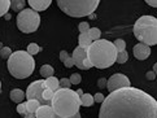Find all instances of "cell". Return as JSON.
I'll return each mask as SVG.
<instances>
[{"mask_svg": "<svg viewBox=\"0 0 157 118\" xmlns=\"http://www.w3.org/2000/svg\"><path fill=\"white\" fill-rule=\"evenodd\" d=\"M59 8L70 17H86L99 7V0H59Z\"/></svg>", "mask_w": 157, "mask_h": 118, "instance_id": "6", "label": "cell"}, {"mask_svg": "<svg viewBox=\"0 0 157 118\" xmlns=\"http://www.w3.org/2000/svg\"><path fill=\"white\" fill-rule=\"evenodd\" d=\"M53 74H55V69L51 65H43L40 67V75L44 77L46 79L49 78V77H53Z\"/></svg>", "mask_w": 157, "mask_h": 118, "instance_id": "21", "label": "cell"}, {"mask_svg": "<svg viewBox=\"0 0 157 118\" xmlns=\"http://www.w3.org/2000/svg\"><path fill=\"white\" fill-rule=\"evenodd\" d=\"M7 66L12 77L17 79H25L34 73L35 60L26 51H16L9 56Z\"/></svg>", "mask_w": 157, "mask_h": 118, "instance_id": "4", "label": "cell"}, {"mask_svg": "<svg viewBox=\"0 0 157 118\" xmlns=\"http://www.w3.org/2000/svg\"><path fill=\"white\" fill-rule=\"evenodd\" d=\"M3 47H4V46H3V43H2V42H0V49H2Z\"/></svg>", "mask_w": 157, "mask_h": 118, "instance_id": "45", "label": "cell"}, {"mask_svg": "<svg viewBox=\"0 0 157 118\" xmlns=\"http://www.w3.org/2000/svg\"><path fill=\"white\" fill-rule=\"evenodd\" d=\"M79 101H81V105H83V106H91L95 103L94 96L91 93H83V95H81Z\"/></svg>", "mask_w": 157, "mask_h": 118, "instance_id": "18", "label": "cell"}, {"mask_svg": "<svg viewBox=\"0 0 157 118\" xmlns=\"http://www.w3.org/2000/svg\"><path fill=\"white\" fill-rule=\"evenodd\" d=\"M152 71H153V73H156V71H157V65H156V64L153 65V70H152Z\"/></svg>", "mask_w": 157, "mask_h": 118, "instance_id": "44", "label": "cell"}, {"mask_svg": "<svg viewBox=\"0 0 157 118\" xmlns=\"http://www.w3.org/2000/svg\"><path fill=\"white\" fill-rule=\"evenodd\" d=\"M64 65H65V67H71L73 65H74V60H73L71 57H69V59L64 63Z\"/></svg>", "mask_w": 157, "mask_h": 118, "instance_id": "37", "label": "cell"}, {"mask_svg": "<svg viewBox=\"0 0 157 118\" xmlns=\"http://www.w3.org/2000/svg\"><path fill=\"white\" fill-rule=\"evenodd\" d=\"M145 3H147V4L149 5V7H153V8H156V7H157V2H155V0H147Z\"/></svg>", "mask_w": 157, "mask_h": 118, "instance_id": "38", "label": "cell"}, {"mask_svg": "<svg viewBox=\"0 0 157 118\" xmlns=\"http://www.w3.org/2000/svg\"><path fill=\"white\" fill-rule=\"evenodd\" d=\"M78 29H79L81 32H87L90 30V25L88 22H81L79 25H78Z\"/></svg>", "mask_w": 157, "mask_h": 118, "instance_id": "31", "label": "cell"}, {"mask_svg": "<svg viewBox=\"0 0 157 118\" xmlns=\"http://www.w3.org/2000/svg\"><path fill=\"white\" fill-rule=\"evenodd\" d=\"M91 67H92V65H91V63H90V60H88V59H85V60H83V63H82V67H81V69L87 70V69H91Z\"/></svg>", "mask_w": 157, "mask_h": 118, "instance_id": "33", "label": "cell"}, {"mask_svg": "<svg viewBox=\"0 0 157 118\" xmlns=\"http://www.w3.org/2000/svg\"><path fill=\"white\" fill-rule=\"evenodd\" d=\"M44 86H46V88L49 89V91L56 92L60 88V83H59V79L56 77H49L44 81Z\"/></svg>", "mask_w": 157, "mask_h": 118, "instance_id": "14", "label": "cell"}, {"mask_svg": "<svg viewBox=\"0 0 157 118\" xmlns=\"http://www.w3.org/2000/svg\"><path fill=\"white\" fill-rule=\"evenodd\" d=\"M56 118H59V117H56ZM70 118H81V113L78 112V113H77L75 116H73V117H70Z\"/></svg>", "mask_w": 157, "mask_h": 118, "instance_id": "39", "label": "cell"}, {"mask_svg": "<svg viewBox=\"0 0 157 118\" xmlns=\"http://www.w3.org/2000/svg\"><path fill=\"white\" fill-rule=\"evenodd\" d=\"M78 42H79V47H82L83 49H87L90 47V44L92 43L87 32H81L79 36H78Z\"/></svg>", "mask_w": 157, "mask_h": 118, "instance_id": "16", "label": "cell"}, {"mask_svg": "<svg viewBox=\"0 0 157 118\" xmlns=\"http://www.w3.org/2000/svg\"><path fill=\"white\" fill-rule=\"evenodd\" d=\"M98 87L99 88L106 87V79H105V78H100V79H98Z\"/></svg>", "mask_w": 157, "mask_h": 118, "instance_id": "35", "label": "cell"}, {"mask_svg": "<svg viewBox=\"0 0 157 118\" xmlns=\"http://www.w3.org/2000/svg\"><path fill=\"white\" fill-rule=\"evenodd\" d=\"M145 77H147V79H148V81H155V79H156V73H153V71H148L147 74H145Z\"/></svg>", "mask_w": 157, "mask_h": 118, "instance_id": "36", "label": "cell"}, {"mask_svg": "<svg viewBox=\"0 0 157 118\" xmlns=\"http://www.w3.org/2000/svg\"><path fill=\"white\" fill-rule=\"evenodd\" d=\"M40 25V16L33 9H24L17 14V27L21 32L31 34L38 30Z\"/></svg>", "mask_w": 157, "mask_h": 118, "instance_id": "7", "label": "cell"}, {"mask_svg": "<svg viewBox=\"0 0 157 118\" xmlns=\"http://www.w3.org/2000/svg\"><path fill=\"white\" fill-rule=\"evenodd\" d=\"M81 81H82V77H81V74H78V73H73L69 78V82H70V84H73V86L79 84Z\"/></svg>", "mask_w": 157, "mask_h": 118, "instance_id": "26", "label": "cell"}, {"mask_svg": "<svg viewBox=\"0 0 157 118\" xmlns=\"http://www.w3.org/2000/svg\"><path fill=\"white\" fill-rule=\"evenodd\" d=\"M34 116L35 118H56L51 105H40Z\"/></svg>", "mask_w": 157, "mask_h": 118, "instance_id": "13", "label": "cell"}, {"mask_svg": "<svg viewBox=\"0 0 157 118\" xmlns=\"http://www.w3.org/2000/svg\"><path fill=\"white\" fill-rule=\"evenodd\" d=\"M44 89H46L44 81H35L29 84V87L26 89V93H25V97L27 100H36L39 101L40 105H51V103H47V101L43 100Z\"/></svg>", "mask_w": 157, "mask_h": 118, "instance_id": "8", "label": "cell"}, {"mask_svg": "<svg viewBox=\"0 0 157 118\" xmlns=\"http://www.w3.org/2000/svg\"><path fill=\"white\" fill-rule=\"evenodd\" d=\"M114 48L117 49V52H121V51H125L126 49V43L123 39H116L114 43H113Z\"/></svg>", "mask_w": 157, "mask_h": 118, "instance_id": "24", "label": "cell"}, {"mask_svg": "<svg viewBox=\"0 0 157 118\" xmlns=\"http://www.w3.org/2000/svg\"><path fill=\"white\" fill-rule=\"evenodd\" d=\"M88 17H90V18H91V20H95V18H96V14H95V13H92V14H90Z\"/></svg>", "mask_w": 157, "mask_h": 118, "instance_id": "43", "label": "cell"}, {"mask_svg": "<svg viewBox=\"0 0 157 118\" xmlns=\"http://www.w3.org/2000/svg\"><path fill=\"white\" fill-rule=\"evenodd\" d=\"M25 5H26V2H24V0H12L10 2V8L14 12H18V13L25 9Z\"/></svg>", "mask_w": 157, "mask_h": 118, "instance_id": "19", "label": "cell"}, {"mask_svg": "<svg viewBox=\"0 0 157 118\" xmlns=\"http://www.w3.org/2000/svg\"><path fill=\"white\" fill-rule=\"evenodd\" d=\"M69 57H70V56H69V53L66 52V51H61V52H60V60L63 61V63H65V61L68 60Z\"/></svg>", "mask_w": 157, "mask_h": 118, "instance_id": "34", "label": "cell"}, {"mask_svg": "<svg viewBox=\"0 0 157 118\" xmlns=\"http://www.w3.org/2000/svg\"><path fill=\"white\" fill-rule=\"evenodd\" d=\"M25 105H26L27 114H35V112L38 110L39 106H40L39 101H36V100H27L25 103Z\"/></svg>", "mask_w": 157, "mask_h": 118, "instance_id": "17", "label": "cell"}, {"mask_svg": "<svg viewBox=\"0 0 157 118\" xmlns=\"http://www.w3.org/2000/svg\"><path fill=\"white\" fill-rule=\"evenodd\" d=\"M30 9L35 10V12H43L46 10L49 5H51V0H29Z\"/></svg>", "mask_w": 157, "mask_h": 118, "instance_id": "12", "label": "cell"}, {"mask_svg": "<svg viewBox=\"0 0 157 118\" xmlns=\"http://www.w3.org/2000/svg\"><path fill=\"white\" fill-rule=\"evenodd\" d=\"M24 118H35V116L34 114H26Z\"/></svg>", "mask_w": 157, "mask_h": 118, "instance_id": "42", "label": "cell"}, {"mask_svg": "<svg viewBox=\"0 0 157 118\" xmlns=\"http://www.w3.org/2000/svg\"><path fill=\"white\" fill-rule=\"evenodd\" d=\"M71 59L74 60V65L78 67V69H81V67H82V63H83V60L87 59V52H86V49H83L82 47L78 46L74 51H73V56H71Z\"/></svg>", "mask_w": 157, "mask_h": 118, "instance_id": "11", "label": "cell"}, {"mask_svg": "<svg viewBox=\"0 0 157 118\" xmlns=\"http://www.w3.org/2000/svg\"><path fill=\"white\" fill-rule=\"evenodd\" d=\"M90 39H91L92 42H96L100 39V36H101V31H100L99 27H90V30L87 31Z\"/></svg>", "mask_w": 157, "mask_h": 118, "instance_id": "20", "label": "cell"}, {"mask_svg": "<svg viewBox=\"0 0 157 118\" xmlns=\"http://www.w3.org/2000/svg\"><path fill=\"white\" fill-rule=\"evenodd\" d=\"M53 93H55V92L49 91V89L46 88V89L43 91V100L47 101V103H51V100H52V97H53Z\"/></svg>", "mask_w": 157, "mask_h": 118, "instance_id": "28", "label": "cell"}, {"mask_svg": "<svg viewBox=\"0 0 157 118\" xmlns=\"http://www.w3.org/2000/svg\"><path fill=\"white\" fill-rule=\"evenodd\" d=\"M17 112L21 114V116H26L27 114V112H26V105H25V103H21V104H18L17 105Z\"/></svg>", "mask_w": 157, "mask_h": 118, "instance_id": "30", "label": "cell"}, {"mask_svg": "<svg viewBox=\"0 0 157 118\" xmlns=\"http://www.w3.org/2000/svg\"><path fill=\"white\" fill-rule=\"evenodd\" d=\"M9 8H10V2L9 0H0V17L7 14Z\"/></svg>", "mask_w": 157, "mask_h": 118, "instance_id": "22", "label": "cell"}, {"mask_svg": "<svg viewBox=\"0 0 157 118\" xmlns=\"http://www.w3.org/2000/svg\"><path fill=\"white\" fill-rule=\"evenodd\" d=\"M77 95H78V96H81V95H83V91H82V89H77Z\"/></svg>", "mask_w": 157, "mask_h": 118, "instance_id": "41", "label": "cell"}, {"mask_svg": "<svg viewBox=\"0 0 157 118\" xmlns=\"http://www.w3.org/2000/svg\"><path fill=\"white\" fill-rule=\"evenodd\" d=\"M39 51H40V47H39L38 44H35V43H30L29 46H27V51H26V52L29 53V55H31V56H34V55L39 53Z\"/></svg>", "mask_w": 157, "mask_h": 118, "instance_id": "25", "label": "cell"}, {"mask_svg": "<svg viewBox=\"0 0 157 118\" xmlns=\"http://www.w3.org/2000/svg\"><path fill=\"white\" fill-rule=\"evenodd\" d=\"M130 79L123 75V74H113L108 81H106V88H108L109 92H113L117 91V89H121V88H125V87H130Z\"/></svg>", "mask_w": 157, "mask_h": 118, "instance_id": "9", "label": "cell"}, {"mask_svg": "<svg viewBox=\"0 0 157 118\" xmlns=\"http://www.w3.org/2000/svg\"><path fill=\"white\" fill-rule=\"evenodd\" d=\"M132 52H134L135 59H138V60H145V59H148L149 55H151V47L145 46V44H142V43H138V44L134 46Z\"/></svg>", "mask_w": 157, "mask_h": 118, "instance_id": "10", "label": "cell"}, {"mask_svg": "<svg viewBox=\"0 0 157 118\" xmlns=\"http://www.w3.org/2000/svg\"><path fill=\"white\" fill-rule=\"evenodd\" d=\"M12 55V51L9 47H3L0 49V57L2 59H9V56Z\"/></svg>", "mask_w": 157, "mask_h": 118, "instance_id": "27", "label": "cell"}, {"mask_svg": "<svg viewBox=\"0 0 157 118\" xmlns=\"http://www.w3.org/2000/svg\"><path fill=\"white\" fill-rule=\"evenodd\" d=\"M60 83V88H70L71 84L69 82V78H61V79L59 81Z\"/></svg>", "mask_w": 157, "mask_h": 118, "instance_id": "29", "label": "cell"}, {"mask_svg": "<svg viewBox=\"0 0 157 118\" xmlns=\"http://www.w3.org/2000/svg\"><path fill=\"white\" fill-rule=\"evenodd\" d=\"M104 99H105V96H104L103 93H100V92L94 95V101H95V103H100V104H101L103 101H104Z\"/></svg>", "mask_w": 157, "mask_h": 118, "instance_id": "32", "label": "cell"}, {"mask_svg": "<svg viewBox=\"0 0 157 118\" xmlns=\"http://www.w3.org/2000/svg\"><path fill=\"white\" fill-rule=\"evenodd\" d=\"M0 91H2V82H0Z\"/></svg>", "mask_w": 157, "mask_h": 118, "instance_id": "46", "label": "cell"}, {"mask_svg": "<svg viewBox=\"0 0 157 118\" xmlns=\"http://www.w3.org/2000/svg\"><path fill=\"white\" fill-rule=\"evenodd\" d=\"M128 60V53L127 51H121V52H117V57H116V63L118 64H125L126 61Z\"/></svg>", "mask_w": 157, "mask_h": 118, "instance_id": "23", "label": "cell"}, {"mask_svg": "<svg viewBox=\"0 0 157 118\" xmlns=\"http://www.w3.org/2000/svg\"><path fill=\"white\" fill-rule=\"evenodd\" d=\"M134 35L145 46L157 44V20L153 16H142L134 25Z\"/></svg>", "mask_w": 157, "mask_h": 118, "instance_id": "5", "label": "cell"}, {"mask_svg": "<svg viewBox=\"0 0 157 118\" xmlns=\"http://www.w3.org/2000/svg\"><path fill=\"white\" fill-rule=\"evenodd\" d=\"M9 97H10L12 101H14V103L21 104L22 101H24V99H25V92L22 91V89H20V88H14V89L10 91Z\"/></svg>", "mask_w": 157, "mask_h": 118, "instance_id": "15", "label": "cell"}, {"mask_svg": "<svg viewBox=\"0 0 157 118\" xmlns=\"http://www.w3.org/2000/svg\"><path fill=\"white\" fill-rule=\"evenodd\" d=\"M4 17H5V20H10V18H12V16H10V13H7Z\"/></svg>", "mask_w": 157, "mask_h": 118, "instance_id": "40", "label": "cell"}, {"mask_svg": "<svg viewBox=\"0 0 157 118\" xmlns=\"http://www.w3.org/2000/svg\"><path fill=\"white\" fill-rule=\"evenodd\" d=\"M99 118H157V101L135 87L110 92L101 103Z\"/></svg>", "mask_w": 157, "mask_h": 118, "instance_id": "1", "label": "cell"}, {"mask_svg": "<svg viewBox=\"0 0 157 118\" xmlns=\"http://www.w3.org/2000/svg\"><path fill=\"white\" fill-rule=\"evenodd\" d=\"M86 52L91 65L98 69H108L116 63L117 49L114 48L113 43L106 39H99L96 42H92Z\"/></svg>", "mask_w": 157, "mask_h": 118, "instance_id": "3", "label": "cell"}, {"mask_svg": "<svg viewBox=\"0 0 157 118\" xmlns=\"http://www.w3.org/2000/svg\"><path fill=\"white\" fill-rule=\"evenodd\" d=\"M79 96L70 88H59L51 100V108L55 116L59 118H70L75 116L79 112Z\"/></svg>", "mask_w": 157, "mask_h": 118, "instance_id": "2", "label": "cell"}]
</instances>
